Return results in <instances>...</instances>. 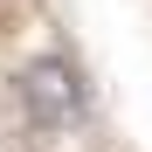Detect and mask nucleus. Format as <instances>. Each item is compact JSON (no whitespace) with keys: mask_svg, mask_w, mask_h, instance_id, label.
Returning a JSON list of instances; mask_svg holds the SVG:
<instances>
[{"mask_svg":"<svg viewBox=\"0 0 152 152\" xmlns=\"http://www.w3.org/2000/svg\"><path fill=\"white\" fill-rule=\"evenodd\" d=\"M14 90H21V104H28V118L42 132H62V124L83 118V76H76L69 56H35L14 76Z\"/></svg>","mask_w":152,"mask_h":152,"instance_id":"1","label":"nucleus"}]
</instances>
